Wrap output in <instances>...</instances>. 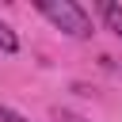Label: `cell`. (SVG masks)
I'll use <instances>...</instances> for the list:
<instances>
[{"label":"cell","instance_id":"2","mask_svg":"<svg viewBox=\"0 0 122 122\" xmlns=\"http://www.w3.org/2000/svg\"><path fill=\"white\" fill-rule=\"evenodd\" d=\"M95 11H99V19H103V27H107L114 38H122V4L99 0V4H95Z\"/></svg>","mask_w":122,"mask_h":122},{"label":"cell","instance_id":"3","mask_svg":"<svg viewBox=\"0 0 122 122\" xmlns=\"http://www.w3.org/2000/svg\"><path fill=\"white\" fill-rule=\"evenodd\" d=\"M0 53H19V34L0 19Z\"/></svg>","mask_w":122,"mask_h":122},{"label":"cell","instance_id":"5","mask_svg":"<svg viewBox=\"0 0 122 122\" xmlns=\"http://www.w3.org/2000/svg\"><path fill=\"white\" fill-rule=\"evenodd\" d=\"M53 118H57V122H88V118H80V114H72V111H53Z\"/></svg>","mask_w":122,"mask_h":122},{"label":"cell","instance_id":"1","mask_svg":"<svg viewBox=\"0 0 122 122\" xmlns=\"http://www.w3.org/2000/svg\"><path fill=\"white\" fill-rule=\"evenodd\" d=\"M38 15H46L57 30H65L69 38H92V15L76 4V0H38L34 4Z\"/></svg>","mask_w":122,"mask_h":122},{"label":"cell","instance_id":"4","mask_svg":"<svg viewBox=\"0 0 122 122\" xmlns=\"http://www.w3.org/2000/svg\"><path fill=\"white\" fill-rule=\"evenodd\" d=\"M0 122H30V118H23L15 107H8V103H0Z\"/></svg>","mask_w":122,"mask_h":122}]
</instances>
